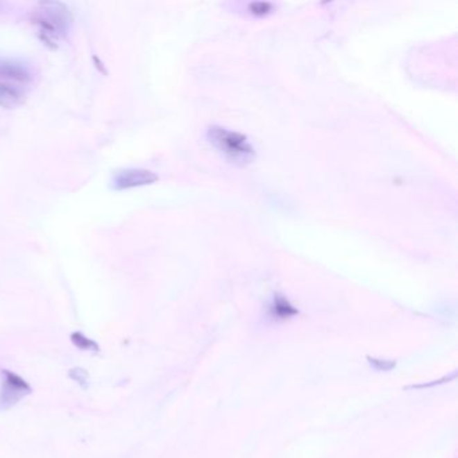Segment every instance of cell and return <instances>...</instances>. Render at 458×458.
<instances>
[{"instance_id":"cell-1","label":"cell","mask_w":458,"mask_h":458,"mask_svg":"<svg viewBox=\"0 0 458 458\" xmlns=\"http://www.w3.org/2000/svg\"><path fill=\"white\" fill-rule=\"evenodd\" d=\"M33 21L38 27L43 43L56 49L70 31L73 15L61 1H42L34 11Z\"/></svg>"},{"instance_id":"cell-2","label":"cell","mask_w":458,"mask_h":458,"mask_svg":"<svg viewBox=\"0 0 458 458\" xmlns=\"http://www.w3.org/2000/svg\"><path fill=\"white\" fill-rule=\"evenodd\" d=\"M207 139L210 144L232 164L248 166L255 159V149L249 139L238 132L214 125L207 130Z\"/></svg>"},{"instance_id":"cell-3","label":"cell","mask_w":458,"mask_h":458,"mask_svg":"<svg viewBox=\"0 0 458 458\" xmlns=\"http://www.w3.org/2000/svg\"><path fill=\"white\" fill-rule=\"evenodd\" d=\"M159 180V176L143 168H124L114 173L112 179V187L117 191H124L129 188L143 187L153 185Z\"/></svg>"},{"instance_id":"cell-4","label":"cell","mask_w":458,"mask_h":458,"mask_svg":"<svg viewBox=\"0 0 458 458\" xmlns=\"http://www.w3.org/2000/svg\"><path fill=\"white\" fill-rule=\"evenodd\" d=\"M3 375L4 382L0 393V407L8 409L10 406H14L22 396L31 393V387L26 380H23L18 375L12 374L11 371L4 370Z\"/></svg>"},{"instance_id":"cell-5","label":"cell","mask_w":458,"mask_h":458,"mask_svg":"<svg viewBox=\"0 0 458 458\" xmlns=\"http://www.w3.org/2000/svg\"><path fill=\"white\" fill-rule=\"evenodd\" d=\"M0 76L10 78V80L22 81V83L30 80V77H31L28 69L24 65L7 61V60H0Z\"/></svg>"},{"instance_id":"cell-6","label":"cell","mask_w":458,"mask_h":458,"mask_svg":"<svg viewBox=\"0 0 458 458\" xmlns=\"http://www.w3.org/2000/svg\"><path fill=\"white\" fill-rule=\"evenodd\" d=\"M23 94L21 90L12 85L0 83V106L12 109L22 104Z\"/></svg>"},{"instance_id":"cell-7","label":"cell","mask_w":458,"mask_h":458,"mask_svg":"<svg viewBox=\"0 0 458 458\" xmlns=\"http://www.w3.org/2000/svg\"><path fill=\"white\" fill-rule=\"evenodd\" d=\"M271 314L273 319L285 320V319H289L291 316L297 314V309H294L291 303L288 300H285L284 297H277V298H274V301L271 305Z\"/></svg>"},{"instance_id":"cell-8","label":"cell","mask_w":458,"mask_h":458,"mask_svg":"<svg viewBox=\"0 0 458 458\" xmlns=\"http://www.w3.org/2000/svg\"><path fill=\"white\" fill-rule=\"evenodd\" d=\"M71 340H73V343H74L78 348H81V350H90V348L94 350V351L99 350L97 344H96L94 341H92L90 339H86L83 333H73V334H71Z\"/></svg>"},{"instance_id":"cell-9","label":"cell","mask_w":458,"mask_h":458,"mask_svg":"<svg viewBox=\"0 0 458 458\" xmlns=\"http://www.w3.org/2000/svg\"><path fill=\"white\" fill-rule=\"evenodd\" d=\"M273 4L271 3H264V1H257V3H250L249 10L251 14L255 15H265L271 10Z\"/></svg>"},{"instance_id":"cell-10","label":"cell","mask_w":458,"mask_h":458,"mask_svg":"<svg viewBox=\"0 0 458 458\" xmlns=\"http://www.w3.org/2000/svg\"><path fill=\"white\" fill-rule=\"evenodd\" d=\"M370 362H371V364L374 366L375 368H376V370H379V371H387V370H390V368H393V367L396 366V363H393V362H389V360L371 359Z\"/></svg>"}]
</instances>
